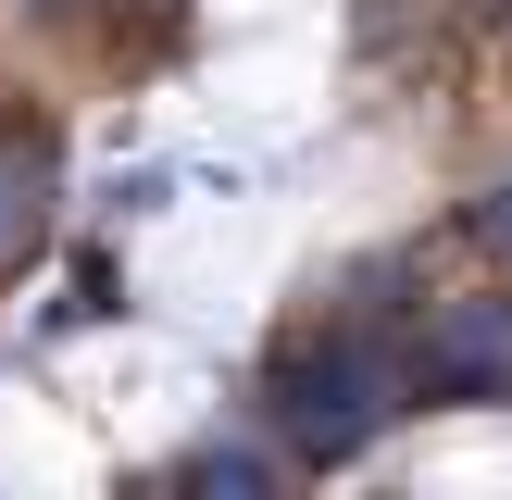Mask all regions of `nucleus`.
Segmentation results:
<instances>
[{"mask_svg": "<svg viewBox=\"0 0 512 500\" xmlns=\"http://www.w3.org/2000/svg\"><path fill=\"white\" fill-rule=\"evenodd\" d=\"M375 413H388V375H375L363 338H313V350H288V363H275V425H288L313 463L363 450Z\"/></svg>", "mask_w": 512, "mask_h": 500, "instance_id": "obj_1", "label": "nucleus"}, {"mask_svg": "<svg viewBox=\"0 0 512 500\" xmlns=\"http://www.w3.org/2000/svg\"><path fill=\"white\" fill-rule=\"evenodd\" d=\"M425 388L438 400H500L512 388V300H450L425 325Z\"/></svg>", "mask_w": 512, "mask_h": 500, "instance_id": "obj_2", "label": "nucleus"}, {"mask_svg": "<svg viewBox=\"0 0 512 500\" xmlns=\"http://www.w3.org/2000/svg\"><path fill=\"white\" fill-rule=\"evenodd\" d=\"M50 225V138L38 125H0V263H25Z\"/></svg>", "mask_w": 512, "mask_h": 500, "instance_id": "obj_3", "label": "nucleus"}, {"mask_svg": "<svg viewBox=\"0 0 512 500\" xmlns=\"http://www.w3.org/2000/svg\"><path fill=\"white\" fill-rule=\"evenodd\" d=\"M475 238H488V250H512V175H500L488 200H475Z\"/></svg>", "mask_w": 512, "mask_h": 500, "instance_id": "obj_4", "label": "nucleus"}]
</instances>
